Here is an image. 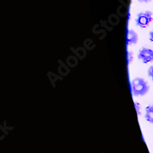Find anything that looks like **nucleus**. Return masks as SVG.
Instances as JSON below:
<instances>
[{
  "label": "nucleus",
  "instance_id": "f03ea898",
  "mask_svg": "<svg viewBox=\"0 0 153 153\" xmlns=\"http://www.w3.org/2000/svg\"><path fill=\"white\" fill-rule=\"evenodd\" d=\"M152 20V12L150 11H146V12H140L137 15V17L136 19V24L140 28H145L149 25Z\"/></svg>",
  "mask_w": 153,
  "mask_h": 153
},
{
  "label": "nucleus",
  "instance_id": "0eeeda50",
  "mask_svg": "<svg viewBox=\"0 0 153 153\" xmlns=\"http://www.w3.org/2000/svg\"><path fill=\"white\" fill-rule=\"evenodd\" d=\"M148 75H149V76H150V77H151L152 80H153V66L150 67V68H149Z\"/></svg>",
  "mask_w": 153,
  "mask_h": 153
},
{
  "label": "nucleus",
  "instance_id": "39448f33",
  "mask_svg": "<svg viewBox=\"0 0 153 153\" xmlns=\"http://www.w3.org/2000/svg\"><path fill=\"white\" fill-rule=\"evenodd\" d=\"M145 119L150 123L153 124V104L149 105L146 108Z\"/></svg>",
  "mask_w": 153,
  "mask_h": 153
},
{
  "label": "nucleus",
  "instance_id": "9d476101",
  "mask_svg": "<svg viewBox=\"0 0 153 153\" xmlns=\"http://www.w3.org/2000/svg\"><path fill=\"white\" fill-rule=\"evenodd\" d=\"M139 2H144V3H147V2H150L152 0H138Z\"/></svg>",
  "mask_w": 153,
  "mask_h": 153
},
{
  "label": "nucleus",
  "instance_id": "6e6552de",
  "mask_svg": "<svg viewBox=\"0 0 153 153\" xmlns=\"http://www.w3.org/2000/svg\"><path fill=\"white\" fill-rule=\"evenodd\" d=\"M149 38L150 41H151L152 42H153V29L149 32Z\"/></svg>",
  "mask_w": 153,
  "mask_h": 153
},
{
  "label": "nucleus",
  "instance_id": "f257e3e1",
  "mask_svg": "<svg viewBox=\"0 0 153 153\" xmlns=\"http://www.w3.org/2000/svg\"><path fill=\"white\" fill-rule=\"evenodd\" d=\"M131 90L133 96L141 97L146 95L149 91V86L148 83L143 78L136 77L133 79L131 83Z\"/></svg>",
  "mask_w": 153,
  "mask_h": 153
},
{
  "label": "nucleus",
  "instance_id": "1a4fd4ad",
  "mask_svg": "<svg viewBox=\"0 0 153 153\" xmlns=\"http://www.w3.org/2000/svg\"><path fill=\"white\" fill-rule=\"evenodd\" d=\"M135 106H136V111H137L138 114L140 115V112H139V104L137 103H135Z\"/></svg>",
  "mask_w": 153,
  "mask_h": 153
},
{
  "label": "nucleus",
  "instance_id": "7ed1b4c3",
  "mask_svg": "<svg viewBox=\"0 0 153 153\" xmlns=\"http://www.w3.org/2000/svg\"><path fill=\"white\" fill-rule=\"evenodd\" d=\"M138 58L143 61L144 64L153 61V50L147 48H142L138 54Z\"/></svg>",
  "mask_w": 153,
  "mask_h": 153
},
{
  "label": "nucleus",
  "instance_id": "20e7f679",
  "mask_svg": "<svg viewBox=\"0 0 153 153\" xmlns=\"http://www.w3.org/2000/svg\"><path fill=\"white\" fill-rule=\"evenodd\" d=\"M139 40V37L133 30H129L127 32V45H136Z\"/></svg>",
  "mask_w": 153,
  "mask_h": 153
},
{
  "label": "nucleus",
  "instance_id": "423d86ee",
  "mask_svg": "<svg viewBox=\"0 0 153 153\" xmlns=\"http://www.w3.org/2000/svg\"><path fill=\"white\" fill-rule=\"evenodd\" d=\"M133 61V57H132V53L130 51L127 52V64L129 65L130 63L132 62Z\"/></svg>",
  "mask_w": 153,
  "mask_h": 153
}]
</instances>
